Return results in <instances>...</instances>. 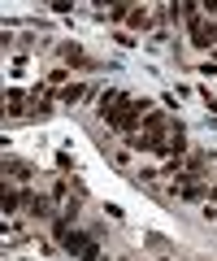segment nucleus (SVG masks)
Instances as JSON below:
<instances>
[{
  "label": "nucleus",
  "mask_w": 217,
  "mask_h": 261,
  "mask_svg": "<svg viewBox=\"0 0 217 261\" xmlns=\"http://www.w3.org/2000/svg\"><path fill=\"white\" fill-rule=\"evenodd\" d=\"M0 113H5V105H0Z\"/></svg>",
  "instance_id": "14"
},
{
  "label": "nucleus",
  "mask_w": 217,
  "mask_h": 261,
  "mask_svg": "<svg viewBox=\"0 0 217 261\" xmlns=\"http://www.w3.org/2000/svg\"><path fill=\"white\" fill-rule=\"evenodd\" d=\"M143 113H148V105H143V100H126L122 109L109 118V126H113L117 135H135V130H139V118H143Z\"/></svg>",
  "instance_id": "2"
},
{
  "label": "nucleus",
  "mask_w": 217,
  "mask_h": 261,
  "mask_svg": "<svg viewBox=\"0 0 217 261\" xmlns=\"http://www.w3.org/2000/svg\"><path fill=\"white\" fill-rule=\"evenodd\" d=\"M18 205H26V192H18V187H9V183H0V214H9V209H18Z\"/></svg>",
  "instance_id": "4"
},
{
  "label": "nucleus",
  "mask_w": 217,
  "mask_h": 261,
  "mask_svg": "<svg viewBox=\"0 0 217 261\" xmlns=\"http://www.w3.org/2000/svg\"><path fill=\"white\" fill-rule=\"evenodd\" d=\"M61 57H66L70 65H87V57H83V48H78V44H66V48H61Z\"/></svg>",
  "instance_id": "9"
},
{
  "label": "nucleus",
  "mask_w": 217,
  "mask_h": 261,
  "mask_svg": "<svg viewBox=\"0 0 217 261\" xmlns=\"http://www.w3.org/2000/svg\"><path fill=\"white\" fill-rule=\"evenodd\" d=\"M208 39H217V18H213V22H208Z\"/></svg>",
  "instance_id": "13"
},
{
  "label": "nucleus",
  "mask_w": 217,
  "mask_h": 261,
  "mask_svg": "<svg viewBox=\"0 0 217 261\" xmlns=\"http://www.w3.org/2000/svg\"><path fill=\"white\" fill-rule=\"evenodd\" d=\"M5 174H13V178H26V174H30V166H26V161H5Z\"/></svg>",
  "instance_id": "10"
},
{
  "label": "nucleus",
  "mask_w": 217,
  "mask_h": 261,
  "mask_svg": "<svg viewBox=\"0 0 217 261\" xmlns=\"http://www.w3.org/2000/svg\"><path fill=\"white\" fill-rule=\"evenodd\" d=\"M52 235L61 240V248H66L70 257H78V261H100V244H96V235H87V231H70L66 222L52 226Z\"/></svg>",
  "instance_id": "1"
},
{
  "label": "nucleus",
  "mask_w": 217,
  "mask_h": 261,
  "mask_svg": "<svg viewBox=\"0 0 217 261\" xmlns=\"http://www.w3.org/2000/svg\"><path fill=\"white\" fill-rule=\"evenodd\" d=\"M83 96H87V87H83V83H70V87H61V100H66V105H78Z\"/></svg>",
  "instance_id": "7"
},
{
  "label": "nucleus",
  "mask_w": 217,
  "mask_h": 261,
  "mask_svg": "<svg viewBox=\"0 0 217 261\" xmlns=\"http://www.w3.org/2000/svg\"><path fill=\"white\" fill-rule=\"evenodd\" d=\"M26 209L35 218H48V214H52V200H48V196H26Z\"/></svg>",
  "instance_id": "6"
},
{
  "label": "nucleus",
  "mask_w": 217,
  "mask_h": 261,
  "mask_svg": "<svg viewBox=\"0 0 217 261\" xmlns=\"http://www.w3.org/2000/svg\"><path fill=\"white\" fill-rule=\"evenodd\" d=\"M126 13H131L126 5H113V9H109V18H113V22H126Z\"/></svg>",
  "instance_id": "12"
},
{
  "label": "nucleus",
  "mask_w": 217,
  "mask_h": 261,
  "mask_svg": "<svg viewBox=\"0 0 217 261\" xmlns=\"http://www.w3.org/2000/svg\"><path fill=\"white\" fill-rule=\"evenodd\" d=\"M22 105H26V100H22V92L13 87V92H9V109H13V113H22Z\"/></svg>",
  "instance_id": "11"
},
{
  "label": "nucleus",
  "mask_w": 217,
  "mask_h": 261,
  "mask_svg": "<svg viewBox=\"0 0 217 261\" xmlns=\"http://www.w3.org/2000/svg\"><path fill=\"white\" fill-rule=\"evenodd\" d=\"M126 22L139 27V31H148V27H152V13H148V9H131V13H126Z\"/></svg>",
  "instance_id": "8"
},
{
  "label": "nucleus",
  "mask_w": 217,
  "mask_h": 261,
  "mask_svg": "<svg viewBox=\"0 0 217 261\" xmlns=\"http://www.w3.org/2000/svg\"><path fill=\"white\" fill-rule=\"evenodd\" d=\"M191 39H196V48H213V39H208V27H204V18H196V13H191Z\"/></svg>",
  "instance_id": "5"
},
{
  "label": "nucleus",
  "mask_w": 217,
  "mask_h": 261,
  "mask_svg": "<svg viewBox=\"0 0 217 261\" xmlns=\"http://www.w3.org/2000/svg\"><path fill=\"white\" fill-rule=\"evenodd\" d=\"M126 100H131V96H126V92H122V87H109V92H104V96H100V113H104V122L113 118V113H117V109H122V105H126Z\"/></svg>",
  "instance_id": "3"
}]
</instances>
